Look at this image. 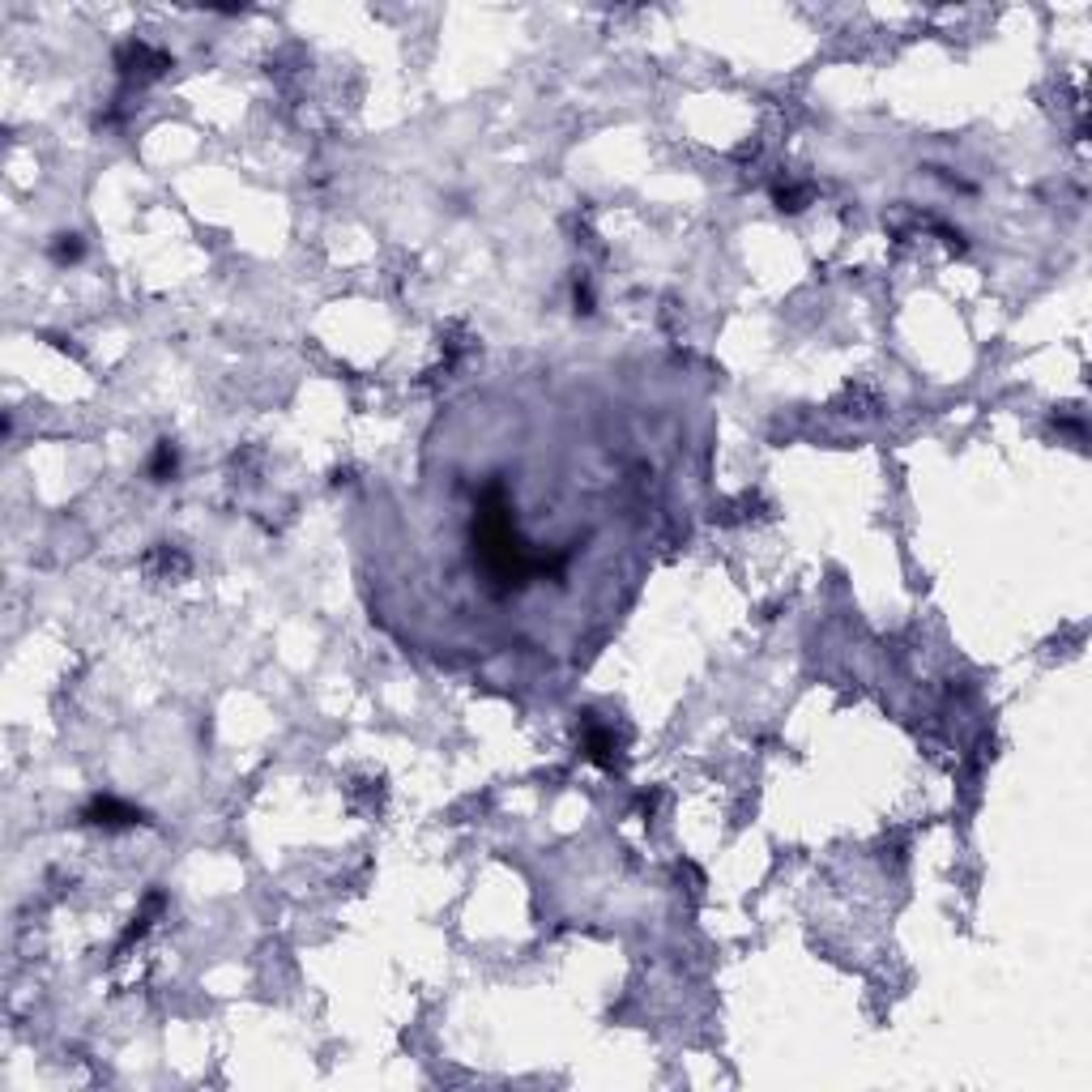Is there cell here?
<instances>
[{
    "label": "cell",
    "mask_w": 1092,
    "mask_h": 1092,
    "mask_svg": "<svg viewBox=\"0 0 1092 1092\" xmlns=\"http://www.w3.org/2000/svg\"><path fill=\"white\" fill-rule=\"evenodd\" d=\"M142 816H137L133 807H124V802L116 798H94L91 807H86V823H103V828H124V823H137Z\"/></svg>",
    "instance_id": "2"
},
{
    "label": "cell",
    "mask_w": 1092,
    "mask_h": 1092,
    "mask_svg": "<svg viewBox=\"0 0 1092 1092\" xmlns=\"http://www.w3.org/2000/svg\"><path fill=\"white\" fill-rule=\"evenodd\" d=\"M474 542H479L482 568L504 585H525L533 577V568H538V563L530 559V551H525V542L516 538L512 516L500 500L482 504V512L474 516Z\"/></svg>",
    "instance_id": "1"
},
{
    "label": "cell",
    "mask_w": 1092,
    "mask_h": 1092,
    "mask_svg": "<svg viewBox=\"0 0 1092 1092\" xmlns=\"http://www.w3.org/2000/svg\"><path fill=\"white\" fill-rule=\"evenodd\" d=\"M171 470H175V449H171V444H163L158 456H154V474H158V479H167Z\"/></svg>",
    "instance_id": "5"
},
{
    "label": "cell",
    "mask_w": 1092,
    "mask_h": 1092,
    "mask_svg": "<svg viewBox=\"0 0 1092 1092\" xmlns=\"http://www.w3.org/2000/svg\"><path fill=\"white\" fill-rule=\"evenodd\" d=\"M120 68H124V77H133L137 68H142V77H150V73H163V68H167V56L150 52L145 43H128L120 52Z\"/></svg>",
    "instance_id": "3"
},
{
    "label": "cell",
    "mask_w": 1092,
    "mask_h": 1092,
    "mask_svg": "<svg viewBox=\"0 0 1092 1092\" xmlns=\"http://www.w3.org/2000/svg\"><path fill=\"white\" fill-rule=\"evenodd\" d=\"M611 751H614V739H611V730H602V726H585V756L589 760H598V764H611Z\"/></svg>",
    "instance_id": "4"
}]
</instances>
